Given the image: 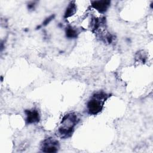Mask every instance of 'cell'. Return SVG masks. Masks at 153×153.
<instances>
[{
    "mask_svg": "<svg viewBox=\"0 0 153 153\" xmlns=\"http://www.w3.org/2000/svg\"><path fill=\"white\" fill-rule=\"evenodd\" d=\"M78 118L75 114H69L64 117L59 128V133L62 137H68L73 132L78 122Z\"/></svg>",
    "mask_w": 153,
    "mask_h": 153,
    "instance_id": "obj_1",
    "label": "cell"
},
{
    "mask_svg": "<svg viewBox=\"0 0 153 153\" xmlns=\"http://www.w3.org/2000/svg\"><path fill=\"white\" fill-rule=\"evenodd\" d=\"M107 99V94L103 92L96 93L88 102L87 108L89 114L96 115L102 109L103 103Z\"/></svg>",
    "mask_w": 153,
    "mask_h": 153,
    "instance_id": "obj_2",
    "label": "cell"
},
{
    "mask_svg": "<svg viewBox=\"0 0 153 153\" xmlns=\"http://www.w3.org/2000/svg\"><path fill=\"white\" fill-rule=\"evenodd\" d=\"M59 148V142L54 138H47L45 139L41 144V149L45 152H57Z\"/></svg>",
    "mask_w": 153,
    "mask_h": 153,
    "instance_id": "obj_3",
    "label": "cell"
},
{
    "mask_svg": "<svg viewBox=\"0 0 153 153\" xmlns=\"http://www.w3.org/2000/svg\"><path fill=\"white\" fill-rule=\"evenodd\" d=\"M26 121L29 124L35 123L39 120V114L36 110H27L25 111Z\"/></svg>",
    "mask_w": 153,
    "mask_h": 153,
    "instance_id": "obj_4",
    "label": "cell"
},
{
    "mask_svg": "<svg viewBox=\"0 0 153 153\" xmlns=\"http://www.w3.org/2000/svg\"><path fill=\"white\" fill-rule=\"evenodd\" d=\"M110 3L109 1H96L92 2V6L96 10L103 13L107 10Z\"/></svg>",
    "mask_w": 153,
    "mask_h": 153,
    "instance_id": "obj_5",
    "label": "cell"
},
{
    "mask_svg": "<svg viewBox=\"0 0 153 153\" xmlns=\"http://www.w3.org/2000/svg\"><path fill=\"white\" fill-rule=\"evenodd\" d=\"M77 34H78V32H77L76 30H75V29H74L71 27H69L66 28V35L68 38H74L77 36Z\"/></svg>",
    "mask_w": 153,
    "mask_h": 153,
    "instance_id": "obj_6",
    "label": "cell"
},
{
    "mask_svg": "<svg viewBox=\"0 0 153 153\" xmlns=\"http://www.w3.org/2000/svg\"><path fill=\"white\" fill-rule=\"evenodd\" d=\"M75 11V5L71 4L70 5L66 8L65 14V17H68L72 15Z\"/></svg>",
    "mask_w": 153,
    "mask_h": 153,
    "instance_id": "obj_7",
    "label": "cell"
},
{
    "mask_svg": "<svg viewBox=\"0 0 153 153\" xmlns=\"http://www.w3.org/2000/svg\"><path fill=\"white\" fill-rule=\"evenodd\" d=\"M53 19V16H51L50 17H49L48 18H47V19H46L45 20V21L44 22V25H47L52 19Z\"/></svg>",
    "mask_w": 153,
    "mask_h": 153,
    "instance_id": "obj_8",
    "label": "cell"
}]
</instances>
